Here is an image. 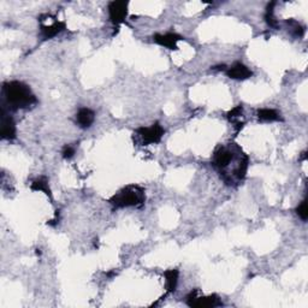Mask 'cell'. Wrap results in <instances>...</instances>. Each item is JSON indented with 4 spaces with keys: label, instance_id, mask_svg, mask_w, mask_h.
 Segmentation results:
<instances>
[{
    "label": "cell",
    "instance_id": "obj_1",
    "mask_svg": "<svg viewBox=\"0 0 308 308\" xmlns=\"http://www.w3.org/2000/svg\"><path fill=\"white\" fill-rule=\"evenodd\" d=\"M3 94L6 104L12 110L28 109L38 101L30 88L20 81L5 82L3 86Z\"/></svg>",
    "mask_w": 308,
    "mask_h": 308
},
{
    "label": "cell",
    "instance_id": "obj_2",
    "mask_svg": "<svg viewBox=\"0 0 308 308\" xmlns=\"http://www.w3.org/2000/svg\"><path fill=\"white\" fill-rule=\"evenodd\" d=\"M145 201V189L137 184H130L116 193L109 200V202L116 209H124V207H141Z\"/></svg>",
    "mask_w": 308,
    "mask_h": 308
},
{
    "label": "cell",
    "instance_id": "obj_3",
    "mask_svg": "<svg viewBox=\"0 0 308 308\" xmlns=\"http://www.w3.org/2000/svg\"><path fill=\"white\" fill-rule=\"evenodd\" d=\"M240 147L237 146H219L216 149L215 154L212 158V164L216 169L219 170V172L223 173L228 169L231 161L236 160V154Z\"/></svg>",
    "mask_w": 308,
    "mask_h": 308
},
{
    "label": "cell",
    "instance_id": "obj_4",
    "mask_svg": "<svg viewBox=\"0 0 308 308\" xmlns=\"http://www.w3.org/2000/svg\"><path fill=\"white\" fill-rule=\"evenodd\" d=\"M187 304L193 308H210L223 306V302L218 295L213 294L209 296H199V290H194L187 296Z\"/></svg>",
    "mask_w": 308,
    "mask_h": 308
},
{
    "label": "cell",
    "instance_id": "obj_5",
    "mask_svg": "<svg viewBox=\"0 0 308 308\" xmlns=\"http://www.w3.org/2000/svg\"><path fill=\"white\" fill-rule=\"evenodd\" d=\"M136 134L140 136L143 145H153V143L160 142V140L163 139L165 130L163 129V127L159 123H154L153 126L145 128L141 127L136 130Z\"/></svg>",
    "mask_w": 308,
    "mask_h": 308
},
{
    "label": "cell",
    "instance_id": "obj_6",
    "mask_svg": "<svg viewBox=\"0 0 308 308\" xmlns=\"http://www.w3.org/2000/svg\"><path fill=\"white\" fill-rule=\"evenodd\" d=\"M127 2H111L109 4V16L114 26H120L128 17Z\"/></svg>",
    "mask_w": 308,
    "mask_h": 308
},
{
    "label": "cell",
    "instance_id": "obj_7",
    "mask_svg": "<svg viewBox=\"0 0 308 308\" xmlns=\"http://www.w3.org/2000/svg\"><path fill=\"white\" fill-rule=\"evenodd\" d=\"M225 74L229 78H233V80H239L243 81L249 78L253 75V72L251 71V69L248 66H246L245 64L242 63H235L230 68L225 69Z\"/></svg>",
    "mask_w": 308,
    "mask_h": 308
},
{
    "label": "cell",
    "instance_id": "obj_8",
    "mask_svg": "<svg viewBox=\"0 0 308 308\" xmlns=\"http://www.w3.org/2000/svg\"><path fill=\"white\" fill-rule=\"evenodd\" d=\"M0 135L3 140H14L16 137V123L11 116L6 115L5 111H2V130Z\"/></svg>",
    "mask_w": 308,
    "mask_h": 308
},
{
    "label": "cell",
    "instance_id": "obj_9",
    "mask_svg": "<svg viewBox=\"0 0 308 308\" xmlns=\"http://www.w3.org/2000/svg\"><path fill=\"white\" fill-rule=\"evenodd\" d=\"M183 36L176 34V33H166V34H155L153 36V41L155 44L164 46L169 50H177L178 41L183 40Z\"/></svg>",
    "mask_w": 308,
    "mask_h": 308
},
{
    "label": "cell",
    "instance_id": "obj_10",
    "mask_svg": "<svg viewBox=\"0 0 308 308\" xmlns=\"http://www.w3.org/2000/svg\"><path fill=\"white\" fill-rule=\"evenodd\" d=\"M76 121H77V124L82 129L90 128L91 124L95 121V112L87 108L81 109L80 111L77 112V115H76Z\"/></svg>",
    "mask_w": 308,
    "mask_h": 308
},
{
    "label": "cell",
    "instance_id": "obj_11",
    "mask_svg": "<svg viewBox=\"0 0 308 308\" xmlns=\"http://www.w3.org/2000/svg\"><path fill=\"white\" fill-rule=\"evenodd\" d=\"M65 23L57 21V22L52 23L51 26H41L40 35L44 40H50V39L54 38L59 33H62L63 30H65Z\"/></svg>",
    "mask_w": 308,
    "mask_h": 308
},
{
    "label": "cell",
    "instance_id": "obj_12",
    "mask_svg": "<svg viewBox=\"0 0 308 308\" xmlns=\"http://www.w3.org/2000/svg\"><path fill=\"white\" fill-rule=\"evenodd\" d=\"M30 188H32V190L34 191H42V193H45L52 200V191L50 184H48L47 177L42 176L34 179V181L32 182V184H30Z\"/></svg>",
    "mask_w": 308,
    "mask_h": 308
},
{
    "label": "cell",
    "instance_id": "obj_13",
    "mask_svg": "<svg viewBox=\"0 0 308 308\" xmlns=\"http://www.w3.org/2000/svg\"><path fill=\"white\" fill-rule=\"evenodd\" d=\"M178 276L179 272L177 268H171V270H167L164 272L167 292H173L176 290L177 283H178Z\"/></svg>",
    "mask_w": 308,
    "mask_h": 308
},
{
    "label": "cell",
    "instance_id": "obj_14",
    "mask_svg": "<svg viewBox=\"0 0 308 308\" xmlns=\"http://www.w3.org/2000/svg\"><path fill=\"white\" fill-rule=\"evenodd\" d=\"M258 120L261 122H277L280 121V115L278 111L273 109H261L257 112Z\"/></svg>",
    "mask_w": 308,
    "mask_h": 308
},
{
    "label": "cell",
    "instance_id": "obj_15",
    "mask_svg": "<svg viewBox=\"0 0 308 308\" xmlns=\"http://www.w3.org/2000/svg\"><path fill=\"white\" fill-rule=\"evenodd\" d=\"M274 5H276V3L274 2L267 5L266 12H265V20H266V23L271 27V28H278V22H277V20L274 18V14H273Z\"/></svg>",
    "mask_w": 308,
    "mask_h": 308
},
{
    "label": "cell",
    "instance_id": "obj_16",
    "mask_svg": "<svg viewBox=\"0 0 308 308\" xmlns=\"http://www.w3.org/2000/svg\"><path fill=\"white\" fill-rule=\"evenodd\" d=\"M286 23L289 24V28H290L292 34H294L295 36H297V38H302L303 34H304V28L302 26H301L300 23L297 22V21L290 20V21H288Z\"/></svg>",
    "mask_w": 308,
    "mask_h": 308
},
{
    "label": "cell",
    "instance_id": "obj_17",
    "mask_svg": "<svg viewBox=\"0 0 308 308\" xmlns=\"http://www.w3.org/2000/svg\"><path fill=\"white\" fill-rule=\"evenodd\" d=\"M296 213L302 221L306 222L308 218V207H307V199L301 201V203L296 207Z\"/></svg>",
    "mask_w": 308,
    "mask_h": 308
},
{
    "label": "cell",
    "instance_id": "obj_18",
    "mask_svg": "<svg viewBox=\"0 0 308 308\" xmlns=\"http://www.w3.org/2000/svg\"><path fill=\"white\" fill-rule=\"evenodd\" d=\"M75 152H76V149L74 146L66 145V146H64V148L62 151V157L64 158V159H71V158L75 155Z\"/></svg>",
    "mask_w": 308,
    "mask_h": 308
},
{
    "label": "cell",
    "instance_id": "obj_19",
    "mask_svg": "<svg viewBox=\"0 0 308 308\" xmlns=\"http://www.w3.org/2000/svg\"><path fill=\"white\" fill-rule=\"evenodd\" d=\"M242 111H243V108L242 106H236V108H234L231 111L228 112V118L229 120H235V118L240 117V116H242Z\"/></svg>",
    "mask_w": 308,
    "mask_h": 308
},
{
    "label": "cell",
    "instance_id": "obj_20",
    "mask_svg": "<svg viewBox=\"0 0 308 308\" xmlns=\"http://www.w3.org/2000/svg\"><path fill=\"white\" fill-rule=\"evenodd\" d=\"M307 159V152H303L302 155H301V160H306Z\"/></svg>",
    "mask_w": 308,
    "mask_h": 308
}]
</instances>
